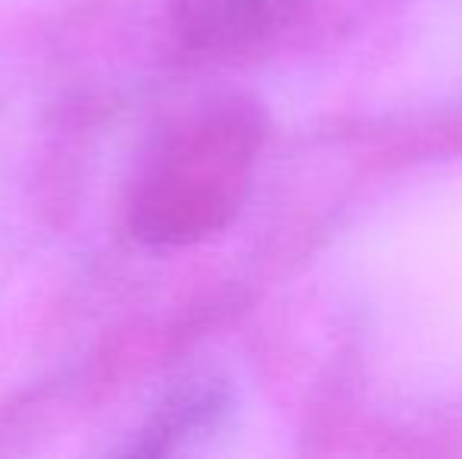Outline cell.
I'll return each instance as SVG.
<instances>
[{
	"label": "cell",
	"mask_w": 462,
	"mask_h": 459,
	"mask_svg": "<svg viewBox=\"0 0 462 459\" xmlns=\"http://www.w3.org/2000/svg\"><path fill=\"white\" fill-rule=\"evenodd\" d=\"M264 120L243 98L199 107L161 135L129 196V230L152 249H186L236 221L252 189Z\"/></svg>",
	"instance_id": "cell-1"
},
{
	"label": "cell",
	"mask_w": 462,
	"mask_h": 459,
	"mask_svg": "<svg viewBox=\"0 0 462 459\" xmlns=\"http://www.w3.org/2000/svg\"><path fill=\"white\" fill-rule=\"evenodd\" d=\"M387 0H173V25L189 50L252 57L353 32Z\"/></svg>",
	"instance_id": "cell-2"
},
{
	"label": "cell",
	"mask_w": 462,
	"mask_h": 459,
	"mask_svg": "<svg viewBox=\"0 0 462 459\" xmlns=\"http://www.w3.org/2000/svg\"><path fill=\"white\" fill-rule=\"evenodd\" d=\"M224 406V397L214 384H195L183 387L180 393H173L152 418L148 425L139 431V441L133 444V454H167L173 450V444L183 441V437H192L195 431H201Z\"/></svg>",
	"instance_id": "cell-3"
}]
</instances>
